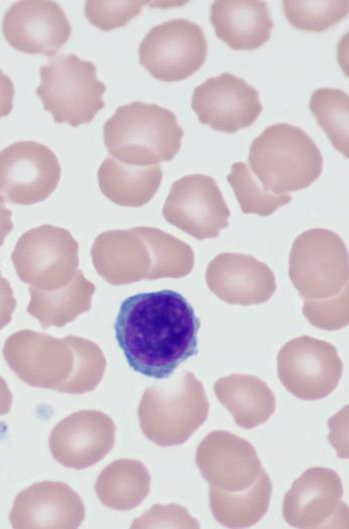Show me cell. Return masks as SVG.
<instances>
[{
  "mask_svg": "<svg viewBox=\"0 0 349 529\" xmlns=\"http://www.w3.org/2000/svg\"><path fill=\"white\" fill-rule=\"evenodd\" d=\"M200 319L180 293L160 290L126 298L114 329L129 366L147 377L166 379L198 352Z\"/></svg>",
  "mask_w": 349,
  "mask_h": 529,
  "instance_id": "obj_1",
  "label": "cell"
},
{
  "mask_svg": "<svg viewBox=\"0 0 349 529\" xmlns=\"http://www.w3.org/2000/svg\"><path fill=\"white\" fill-rule=\"evenodd\" d=\"M3 356L28 385L72 394L93 390L106 369V359L97 344L81 337L58 339L28 329L6 339Z\"/></svg>",
  "mask_w": 349,
  "mask_h": 529,
  "instance_id": "obj_2",
  "label": "cell"
},
{
  "mask_svg": "<svg viewBox=\"0 0 349 529\" xmlns=\"http://www.w3.org/2000/svg\"><path fill=\"white\" fill-rule=\"evenodd\" d=\"M182 137L183 130L173 112L140 101L118 107L103 127L109 154L134 166L172 160L180 150Z\"/></svg>",
  "mask_w": 349,
  "mask_h": 529,
  "instance_id": "obj_3",
  "label": "cell"
},
{
  "mask_svg": "<svg viewBox=\"0 0 349 529\" xmlns=\"http://www.w3.org/2000/svg\"><path fill=\"white\" fill-rule=\"evenodd\" d=\"M248 160L261 186L274 194L310 186L323 167L321 152L312 138L288 123L265 128L253 140Z\"/></svg>",
  "mask_w": 349,
  "mask_h": 529,
  "instance_id": "obj_4",
  "label": "cell"
},
{
  "mask_svg": "<svg viewBox=\"0 0 349 529\" xmlns=\"http://www.w3.org/2000/svg\"><path fill=\"white\" fill-rule=\"evenodd\" d=\"M208 412L203 385L188 371L146 388L138 408L144 435L159 446L186 442Z\"/></svg>",
  "mask_w": 349,
  "mask_h": 529,
  "instance_id": "obj_5",
  "label": "cell"
},
{
  "mask_svg": "<svg viewBox=\"0 0 349 529\" xmlns=\"http://www.w3.org/2000/svg\"><path fill=\"white\" fill-rule=\"evenodd\" d=\"M105 90L91 61L75 54H61L40 67L36 94L57 123L75 127L90 123L104 107Z\"/></svg>",
  "mask_w": 349,
  "mask_h": 529,
  "instance_id": "obj_6",
  "label": "cell"
},
{
  "mask_svg": "<svg viewBox=\"0 0 349 529\" xmlns=\"http://www.w3.org/2000/svg\"><path fill=\"white\" fill-rule=\"evenodd\" d=\"M289 276L305 301L320 302L348 289V253L342 239L327 229H311L294 242Z\"/></svg>",
  "mask_w": 349,
  "mask_h": 529,
  "instance_id": "obj_7",
  "label": "cell"
},
{
  "mask_svg": "<svg viewBox=\"0 0 349 529\" xmlns=\"http://www.w3.org/2000/svg\"><path fill=\"white\" fill-rule=\"evenodd\" d=\"M11 260L22 282L36 289H57L77 272L78 243L64 228L41 225L18 239Z\"/></svg>",
  "mask_w": 349,
  "mask_h": 529,
  "instance_id": "obj_8",
  "label": "cell"
},
{
  "mask_svg": "<svg viewBox=\"0 0 349 529\" xmlns=\"http://www.w3.org/2000/svg\"><path fill=\"white\" fill-rule=\"evenodd\" d=\"M207 42L199 25L177 18L152 27L139 46V62L156 79L181 81L204 64Z\"/></svg>",
  "mask_w": 349,
  "mask_h": 529,
  "instance_id": "obj_9",
  "label": "cell"
},
{
  "mask_svg": "<svg viewBox=\"0 0 349 529\" xmlns=\"http://www.w3.org/2000/svg\"><path fill=\"white\" fill-rule=\"evenodd\" d=\"M61 168L53 151L35 141H18L0 151V200L32 205L56 189Z\"/></svg>",
  "mask_w": 349,
  "mask_h": 529,
  "instance_id": "obj_10",
  "label": "cell"
},
{
  "mask_svg": "<svg viewBox=\"0 0 349 529\" xmlns=\"http://www.w3.org/2000/svg\"><path fill=\"white\" fill-rule=\"evenodd\" d=\"M342 371L336 348L309 336L288 341L277 356L280 381L290 393L303 400L329 395L337 386Z\"/></svg>",
  "mask_w": 349,
  "mask_h": 529,
  "instance_id": "obj_11",
  "label": "cell"
},
{
  "mask_svg": "<svg viewBox=\"0 0 349 529\" xmlns=\"http://www.w3.org/2000/svg\"><path fill=\"white\" fill-rule=\"evenodd\" d=\"M162 214L170 224L204 240L228 226L230 211L212 177L191 174L172 184Z\"/></svg>",
  "mask_w": 349,
  "mask_h": 529,
  "instance_id": "obj_12",
  "label": "cell"
},
{
  "mask_svg": "<svg viewBox=\"0 0 349 529\" xmlns=\"http://www.w3.org/2000/svg\"><path fill=\"white\" fill-rule=\"evenodd\" d=\"M196 463L210 489L224 494L252 488L264 472L254 447L227 431H214L203 439Z\"/></svg>",
  "mask_w": 349,
  "mask_h": 529,
  "instance_id": "obj_13",
  "label": "cell"
},
{
  "mask_svg": "<svg viewBox=\"0 0 349 529\" xmlns=\"http://www.w3.org/2000/svg\"><path fill=\"white\" fill-rule=\"evenodd\" d=\"M192 109L202 124L234 133L252 125L262 105L254 87L231 73H222L195 87Z\"/></svg>",
  "mask_w": 349,
  "mask_h": 529,
  "instance_id": "obj_14",
  "label": "cell"
},
{
  "mask_svg": "<svg viewBox=\"0 0 349 529\" xmlns=\"http://www.w3.org/2000/svg\"><path fill=\"white\" fill-rule=\"evenodd\" d=\"M2 32L18 51L53 56L68 41L71 25L58 3L25 0L15 2L6 10Z\"/></svg>",
  "mask_w": 349,
  "mask_h": 529,
  "instance_id": "obj_15",
  "label": "cell"
},
{
  "mask_svg": "<svg viewBox=\"0 0 349 529\" xmlns=\"http://www.w3.org/2000/svg\"><path fill=\"white\" fill-rule=\"evenodd\" d=\"M115 425L96 410L76 412L52 430L49 446L53 457L65 467L83 469L100 461L113 447Z\"/></svg>",
  "mask_w": 349,
  "mask_h": 529,
  "instance_id": "obj_16",
  "label": "cell"
},
{
  "mask_svg": "<svg viewBox=\"0 0 349 529\" xmlns=\"http://www.w3.org/2000/svg\"><path fill=\"white\" fill-rule=\"evenodd\" d=\"M98 274L112 285L154 280V255L144 226L101 233L91 249Z\"/></svg>",
  "mask_w": 349,
  "mask_h": 529,
  "instance_id": "obj_17",
  "label": "cell"
},
{
  "mask_svg": "<svg viewBox=\"0 0 349 529\" xmlns=\"http://www.w3.org/2000/svg\"><path fill=\"white\" fill-rule=\"evenodd\" d=\"M85 516L79 495L62 482L43 481L20 492L10 512L13 528L74 529Z\"/></svg>",
  "mask_w": 349,
  "mask_h": 529,
  "instance_id": "obj_18",
  "label": "cell"
},
{
  "mask_svg": "<svg viewBox=\"0 0 349 529\" xmlns=\"http://www.w3.org/2000/svg\"><path fill=\"white\" fill-rule=\"evenodd\" d=\"M209 289L221 300L234 305L268 301L276 290L272 270L256 258L239 253H221L206 270Z\"/></svg>",
  "mask_w": 349,
  "mask_h": 529,
  "instance_id": "obj_19",
  "label": "cell"
},
{
  "mask_svg": "<svg viewBox=\"0 0 349 529\" xmlns=\"http://www.w3.org/2000/svg\"><path fill=\"white\" fill-rule=\"evenodd\" d=\"M342 484L331 469L310 468L286 493L283 517L298 528L324 527L342 507Z\"/></svg>",
  "mask_w": 349,
  "mask_h": 529,
  "instance_id": "obj_20",
  "label": "cell"
},
{
  "mask_svg": "<svg viewBox=\"0 0 349 529\" xmlns=\"http://www.w3.org/2000/svg\"><path fill=\"white\" fill-rule=\"evenodd\" d=\"M216 36L234 50H252L270 38L273 21L268 5L255 0H221L210 7Z\"/></svg>",
  "mask_w": 349,
  "mask_h": 529,
  "instance_id": "obj_21",
  "label": "cell"
},
{
  "mask_svg": "<svg viewBox=\"0 0 349 529\" xmlns=\"http://www.w3.org/2000/svg\"><path fill=\"white\" fill-rule=\"evenodd\" d=\"M215 394L245 429L266 422L275 411V396L267 384L253 375L232 374L214 384Z\"/></svg>",
  "mask_w": 349,
  "mask_h": 529,
  "instance_id": "obj_22",
  "label": "cell"
},
{
  "mask_svg": "<svg viewBox=\"0 0 349 529\" xmlns=\"http://www.w3.org/2000/svg\"><path fill=\"white\" fill-rule=\"evenodd\" d=\"M162 175L159 165L134 166L108 157L99 167L98 182L102 193L112 202L140 207L153 198Z\"/></svg>",
  "mask_w": 349,
  "mask_h": 529,
  "instance_id": "obj_23",
  "label": "cell"
},
{
  "mask_svg": "<svg viewBox=\"0 0 349 529\" xmlns=\"http://www.w3.org/2000/svg\"><path fill=\"white\" fill-rule=\"evenodd\" d=\"M95 285L77 270L72 280L52 290L29 288L30 302L27 312L37 318L43 328L63 327L91 308Z\"/></svg>",
  "mask_w": 349,
  "mask_h": 529,
  "instance_id": "obj_24",
  "label": "cell"
},
{
  "mask_svg": "<svg viewBox=\"0 0 349 529\" xmlns=\"http://www.w3.org/2000/svg\"><path fill=\"white\" fill-rule=\"evenodd\" d=\"M95 490L101 502L109 508L130 510L137 507L150 490V475L137 460L121 459L103 469Z\"/></svg>",
  "mask_w": 349,
  "mask_h": 529,
  "instance_id": "obj_25",
  "label": "cell"
},
{
  "mask_svg": "<svg viewBox=\"0 0 349 529\" xmlns=\"http://www.w3.org/2000/svg\"><path fill=\"white\" fill-rule=\"evenodd\" d=\"M272 485L264 471L256 484L241 493L224 494L210 489V507L224 526L243 528L257 523L267 511Z\"/></svg>",
  "mask_w": 349,
  "mask_h": 529,
  "instance_id": "obj_26",
  "label": "cell"
},
{
  "mask_svg": "<svg viewBox=\"0 0 349 529\" xmlns=\"http://www.w3.org/2000/svg\"><path fill=\"white\" fill-rule=\"evenodd\" d=\"M309 109L319 126L326 132L332 145L348 157L349 97L340 89H316L309 101Z\"/></svg>",
  "mask_w": 349,
  "mask_h": 529,
  "instance_id": "obj_27",
  "label": "cell"
},
{
  "mask_svg": "<svg viewBox=\"0 0 349 529\" xmlns=\"http://www.w3.org/2000/svg\"><path fill=\"white\" fill-rule=\"evenodd\" d=\"M227 181L231 185L243 213L269 216L292 200L289 194H274L266 191L253 177L250 168L242 162H236L232 165Z\"/></svg>",
  "mask_w": 349,
  "mask_h": 529,
  "instance_id": "obj_28",
  "label": "cell"
},
{
  "mask_svg": "<svg viewBox=\"0 0 349 529\" xmlns=\"http://www.w3.org/2000/svg\"><path fill=\"white\" fill-rule=\"evenodd\" d=\"M145 232L154 254V279L180 278L191 272L194 253L188 244L158 228L145 226Z\"/></svg>",
  "mask_w": 349,
  "mask_h": 529,
  "instance_id": "obj_29",
  "label": "cell"
},
{
  "mask_svg": "<svg viewBox=\"0 0 349 529\" xmlns=\"http://www.w3.org/2000/svg\"><path fill=\"white\" fill-rule=\"evenodd\" d=\"M289 23L300 30L322 32L340 20L349 10L348 1H283Z\"/></svg>",
  "mask_w": 349,
  "mask_h": 529,
  "instance_id": "obj_30",
  "label": "cell"
},
{
  "mask_svg": "<svg viewBox=\"0 0 349 529\" xmlns=\"http://www.w3.org/2000/svg\"><path fill=\"white\" fill-rule=\"evenodd\" d=\"M146 1H87L85 15L88 21L103 31L126 25L137 16Z\"/></svg>",
  "mask_w": 349,
  "mask_h": 529,
  "instance_id": "obj_31",
  "label": "cell"
},
{
  "mask_svg": "<svg viewBox=\"0 0 349 529\" xmlns=\"http://www.w3.org/2000/svg\"><path fill=\"white\" fill-rule=\"evenodd\" d=\"M303 312L313 325L325 330L345 326L348 323V289L325 301H305Z\"/></svg>",
  "mask_w": 349,
  "mask_h": 529,
  "instance_id": "obj_32",
  "label": "cell"
},
{
  "mask_svg": "<svg viewBox=\"0 0 349 529\" xmlns=\"http://www.w3.org/2000/svg\"><path fill=\"white\" fill-rule=\"evenodd\" d=\"M16 308V299L10 282L1 275L0 271V330L11 322Z\"/></svg>",
  "mask_w": 349,
  "mask_h": 529,
  "instance_id": "obj_33",
  "label": "cell"
},
{
  "mask_svg": "<svg viewBox=\"0 0 349 529\" xmlns=\"http://www.w3.org/2000/svg\"><path fill=\"white\" fill-rule=\"evenodd\" d=\"M14 85L10 77L0 69V118L7 116L13 108Z\"/></svg>",
  "mask_w": 349,
  "mask_h": 529,
  "instance_id": "obj_34",
  "label": "cell"
},
{
  "mask_svg": "<svg viewBox=\"0 0 349 529\" xmlns=\"http://www.w3.org/2000/svg\"><path fill=\"white\" fill-rule=\"evenodd\" d=\"M12 212L0 200V246L4 243L6 236L12 231Z\"/></svg>",
  "mask_w": 349,
  "mask_h": 529,
  "instance_id": "obj_35",
  "label": "cell"
},
{
  "mask_svg": "<svg viewBox=\"0 0 349 529\" xmlns=\"http://www.w3.org/2000/svg\"><path fill=\"white\" fill-rule=\"evenodd\" d=\"M12 405V393L6 381L0 376V416L7 414Z\"/></svg>",
  "mask_w": 349,
  "mask_h": 529,
  "instance_id": "obj_36",
  "label": "cell"
}]
</instances>
